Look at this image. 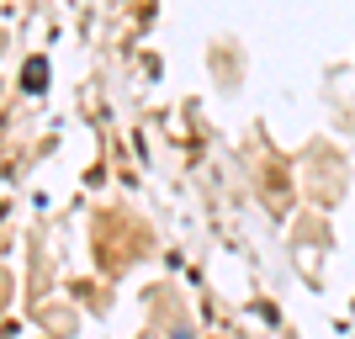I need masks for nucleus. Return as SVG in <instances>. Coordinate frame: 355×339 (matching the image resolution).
Returning <instances> with one entry per match:
<instances>
[{
  "instance_id": "nucleus-1",
  "label": "nucleus",
  "mask_w": 355,
  "mask_h": 339,
  "mask_svg": "<svg viewBox=\"0 0 355 339\" xmlns=\"http://www.w3.org/2000/svg\"><path fill=\"white\" fill-rule=\"evenodd\" d=\"M21 85L37 96V90H48V59H27L21 64Z\"/></svg>"
}]
</instances>
